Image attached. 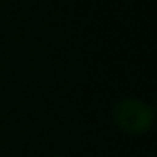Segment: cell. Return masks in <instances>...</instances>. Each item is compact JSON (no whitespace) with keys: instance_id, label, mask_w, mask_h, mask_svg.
I'll list each match as a JSON object with an SVG mask.
<instances>
[{"instance_id":"6da1fadb","label":"cell","mask_w":157,"mask_h":157,"mask_svg":"<svg viewBox=\"0 0 157 157\" xmlns=\"http://www.w3.org/2000/svg\"><path fill=\"white\" fill-rule=\"evenodd\" d=\"M112 118L120 130L132 135H140L152 128L154 125V110L142 100L123 98L112 108Z\"/></svg>"},{"instance_id":"7a4b0ae2","label":"cell","mask_w":157,"mask_h":157,"mask_svg":"<svg viewBox=\"0 0 157 157\" xmlns=\"http://www.w3.org/2000/svg\"><path fill=\"white\" fill-rule=\"evenodd\" d=\"M51 157H64V155H51Z\"/></svg>"}]
</instances>
